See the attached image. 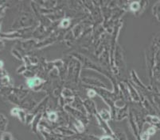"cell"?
Masks as SVG:
<instances>
[{"mask_svg":"<svg viewBox=\"0 0 160 140\" xmlns=\"http://www.w3.org/2000/svg\"><path fill=\"white\" fill-rule=\"evenodd\" d=\"M2 140H11V136L10 134H4L2 137Z\"/></svg>","mask_w":160,"mask_h":140,"instance_id":"cell-3","label":"cell"},{"mask_svg":"<svg viewBox=\"0 0 160 140\" xmlns=\"http://www.w3.org/2000/svg\"><path fill=\"white\" fill-rule=\"evenodd\" d=\"M50 119L52 120H55L57 119V116L55 113H50Z\"/></svg>","mask_w":160,"mask_h":140,"instance_id":"cell-4","label":"cell"},{"mask_svg":"<svg viewBox=\"0 0 160 140\" xmlns=\"http://www.w3.org/2000/svg\"><path fill=\"white\" fill-rule=\"evenodd\" d=\"M155 133V128H150V129L148 130V134H150V135H154Z\"/></svg>","mask_w":160,"mask_h":140,"instance_id":"cell-6","label":"cell"},{"mask_svg":"<svg viewBox=\"0 0 160 140\" xmlns=\"http://www.w3.org/2000/svg\"><path fill=\"white\" fill-rule=\"evenodd\" d=\"M39 82H40V79H38V78H30L27 82L28 86L30 87H34L36 85L39 84Z\"/></svg>","mask_w":160,"mask_h":140,"instance_id":"cell-1","label":"cell"},{"mask_svg":"<svg viewBox=\"0 0 160 140\" xmlns=\"http://www.w3.org/2000/svg\"><path fill=\"white\" fill-rule=\"evenodd\" d=\"M61 25L62 27H67V26L69 25V19H64V20L62 21V22L61 23Z\"/></svg>","mask_w":160,"mask_h":140,"instance_id":"cell-2","label":"cell"},{"mask_svg":"<svg viewBox=\"0 0 160 140\" xmlns=\"http://www.w3.org/2000/svg\"><path fill=\"white\" fill-rule=\"evenodd\" d=\"M3 67V62L0 61V67Z\"/></svg>","mask_w":160,"mask_h":140,"instance_id":"cell-8","label":"cell"},{"mask_svg":"<svg viewBox=\"0 0 160 140\" xmlns=\"http://www.w3.org/2000/svg\"><path fill=\"white\" fill-rule=\"evenodd\" d=\"M101 140H112V138H109V137H104V138H101Z\"/></svg>","mask_w":160,"mask_h":140,"instance_id":"cell-7","label":"cell"},{"mask_svg":"<svg viewBox=\"0 0 160 140\" xmlns=\"http://www.w3.org/2000/svg\"><path fill=\"white\" fill-rule=\"evenodd\" d=\"M139 8V4L137 3H133L132 5V10H137Z\"/></svg>","mask_w":160,"mask_h":140,"instance_id":"cell-5","label":"cell"}]
</instances>
